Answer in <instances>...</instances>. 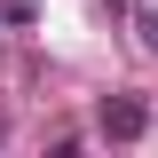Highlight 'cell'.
Masks as SVG:
<instances>
[{"instance_id":"2","label":"cell","mask_w":158,"mask_h":158,"mask_svg":"<svg viewBox=\"0 0 158 158\" xmlns=\"http://www.w3.org/2000/svg\"><path fill=\"white\" fill-rule=\"evenodd\" d=\"M150 48H158V16H150Z\"/></svg>"},{"instance_id":"1","label":"cell","mask_w":158,"mask_h":158,"mask_svg":"<svg viewBox=\"0 0 158 158\" xmlns=\"http://www.w3.org/2000/svg\"><path fill=\"white\" fill-rule=\"evenodd\" d=\"M95 127H103L111 142H135V135H150V103H135V95H103Z\"/></svg>"}]
</instances>
